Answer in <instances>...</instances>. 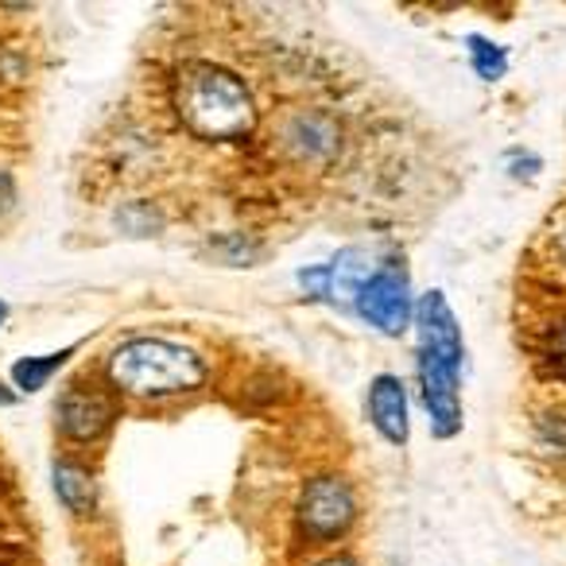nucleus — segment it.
Wrapping results in <instances>:
<instances>
[{
    "label": "nucleus",
    "mask_w": 566,
    "mask_h": 566,
    "mask_svg": "<svg viewBox=\"0 0 566 566\" xmlns=\"http://www.w3.org/2000/svg\"><path fill=\"white\" fill-rule=\"evenodd\" d=\"M419 326V380H423V403L434 419V431L447 439L462 427V403H458V373H462V334L450 315L442 292H431L416 307Z\"/></svg>",
    "instance_id": "f257e3e1"
},
{
    "label": "nucleus",
    "mask_w": 566,
    "mask_h": 566,
    "mask_svg": "<svg viewBox=\"0 0 566 566\" xmlns=\"http://www.w3.org/2000/svg\"><path fill=\"white\" fill-rule=\"evenodd\" d=\"M175 109L190 133L206 140H237L252 128V97L237 74L213 63L182 66L179 86H175Z\"/></svg>",
    "instance_id": "f03ea898"
},
{
    "label": "nucleus",
    "mask_w": 566,
    "mask_h": 566,
    "mask_svg": "<svg viewBox=\"0 0 566 566\" xmlns=\"http://www.w3.org/2000/svg\"><path fill=\"white\" fill-rule=\"evenodd\" d=\"M109 377L128 396H164L198 388L206 380V365L187 346L164 338H136L113 349Z\"/></svg>",
    "instance_id": "7ed1b4c3"
},
{
    "label": "nucleus",
    "mask_w": 566,
    "mask_h": 566,
    "mask_svg": "<svg viewBox=\"0 0 566 566\" xmlns=\"http://www.w3.org/2000/svg\"><path fill=\"white\" fill-rule=\"evenodd\" d=\"M357 307H361V315L369 318L377 331L403 334L411 323L408 275H403L400 268H380V272H373V280L365 283L361 295H357Z\"/></svg>",
    "instance_id": "20e7f679"
},
{
    "label": "nucleus",
    "mask_w": 566,
    "mask_h": 566,
    "mask_svg": "<svg viewBox=\"0 0 566 566\" xmlns=\"http://www.w3.org/2000/svg\"><path fill=\"white\" fill-rule=\"evenodd\" d=\"M303 527L318 539H334L338 532H346L349 520H354V493H349L342 481L323 478L303 493Z\"/></svg>",
    "instance_id": "39448f33"
},
{
    "label": "nucleus",
    "mask_w": 566,
    "mask_h": 566,
    "mask_svg": "<svg viewBox=\"0 0 566 566\" xmlns=\"http://www.w3.org/2000/svg\"><path fill=\"white\" fill-rule=\"evenodd\" d=\"M109 419H113L109 400L102 392H94V388L90 392L86 388H71L63 396V403H59V423L74 439H94V434H102L109 427Z\"/></svg>",
    "instance_id": "423d86ee"
},
{
    "label": "nucleus",
    "mask_w": 566,
    "mask_h": 566,
    "mask_svg": "<svg viewBox=\"0 0 566 566\" xmlns=\"http://www.w3.org/2000/svg\"><path fill=\"white\" fill-rule=\"evenodd\" d=\"M369 416L388 442H408V396L396 377H377L369 388Z\"/></svg>",
    "instance_id": "0eeeda50"
},
{
    "label": "nucleus",
    "mask_w": 566,
    "mask_h": 566,
    "mask_svg": "<svg viewBox=\"0 0 566 566\" xmlns=\"http://www.w3.org/2000/svg\"><path fill=\"white\" fill-rule=\"evenodd\" d=\"M283 144L300 159H326L338 148V128H334V120L326 113H303V117L287 120Z\"/></svg>",
    "instance_id": "6e6552de"
},
{
    "label": "nucleus",
    "mask_w": 566,
    "mask_h": 566,
    "mask_svg": "<svg viewBox=\"0 0 566 566\" xmlns=\"http://www.w3.org/2000/svg\"><path fill=\"white\" fill-rule=\"evenodd\" d=\"M331 272H334V295H361V287L373 280V272H369V256L365 252H357V249H346L338 260L331 264Z\"/></svg>",
    "instance_id": "1a4fd4ad"
},
{
    "label": "nucleus",
    "mask_w": 566,
    "mask_h": 566,
    "mask_svg": "<svg viewBox=\"0 0 566 566\" xmlns=\"http://www.w3.org/2000/svg\"><path fill=\"white\" fill-rule=\"evenodd\" d=\"M74 349H63V354H48V357H24V361L12 365V380H17L20 392H35V388L48 385L51 373L63 369V361H71Z\"/></svg>",
    "instance_id": "9d476101"
},
{
    "label": "nucleus",
    "mask_w": 566,
    "mask_h": 566,
    "mask_svg": "<svg viewBox=\"0 0 566 566\" xmlns=\"http://www.w3.org/2000/svg\"><path fill=\"white\" fill-rule=\"evenodd\" d=\"M55 489L74 512H82V509L94 504V481H90V473H82L78 465H71V462L55 465Z\"/></svg>",
    "instance_id": "9b49d317"
},
{
    "label": "nucleus",
    "mask_w": 566,
    "mask_h": 566,
    "mask_svg": "<svg viewBox=\"0 0 566 566\" xmlns=\"http://www.w3.org/2000/svg\"><path fill=\"white\" fill-rule=\"evenodd\" d=\"M470 51H473V71L481 74L485 82H496L504 71H509V55H504V48H496V43L481 40V35H470Z\"/></svg>",
    "instance_id": "f8f14e48"
},
{
    "label": "nucleus",
    "mask_w": 566,
    "mask_h": 566,
    "mask_svg": "<svg viewBox=\"0 0 566 566\" xmlns=\"http://www.w3.org/2000/svg\"><path fill=\"white\" fill-rule=\"evenodd\" d=\"M300 283H303V292L315 295V300H331L334 295V272L331 268H303Z\"/></svg>",
    "instance_id": "ddd939ff"
},
{
    "label": "nucleus",
    "mask_w": 566,
    "mask_h": 566,
    "mask_svg": "<svg viewBox=\"0 0 566 566\" xmlns=\"http://www.w3.org/2000/svg\"><path fill=\"white\" fill-rule=\"evenodd\" d=\"M323 566H357L354 558H331V563H323Z\"/></svg>",
    "instance_id": "4468645a"
},
{
    "label": "nucleus",
    "mask_w": 566,
    "mask_h": 566,
    "mask_svg": "<svg viewBox=\"0 0 566 566\" xmlns=\"http://www.w3.org/2000/svg\"><path fill=\"white\" fill-rule=\"evenodd\" d=\"M12 400H17V396H12V392H9V388L0 385V403H12Z\"/></svg>",
    "instance_id": "2eb2a0df"
},
{
    "label": "nucleus",
    "mask_w": 566,
    "mask_h": 566,
    "mask_svg": "<svg viewBox=\"0 0 566 566\" xmlns=\"http://www.w3.org/2000/svg\"><path fill=\"white\" fill-rule=\"evenodd\" d=\"M4 318H9V307H4V303H0V326H4Z\"/></svg>",
    "instance_id": "dca6fc26"
}]
</instances>
